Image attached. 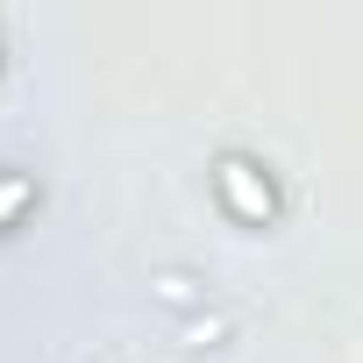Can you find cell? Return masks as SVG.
Wrapping results in <instances>:
<instances>
[{
	"label": "cell",
	"instance_id": "obj_1",
	"mask_svg": "<svg viewBox=\"0 0 363 363\" xmlns=\"http://www.w3.org/2000/svg\"><path fill=\"white\" fill-rule=\"evenodd\" d=\"M221 193H228L250 221H257V214H271V193H250V186H242V157H228V164H221Z\"/></svg>",
	"mask_w": 363,
	"mask_h": 363
}]
</instances>
